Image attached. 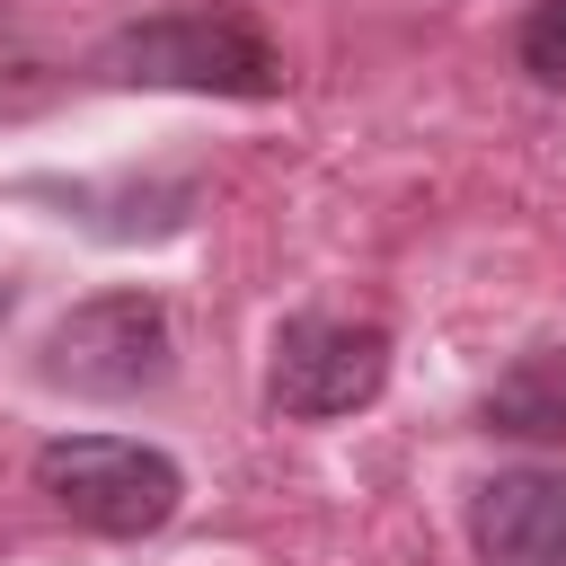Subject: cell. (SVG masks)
Masks as SVG:
<instances>
[{"instance_id":"1","label":"cell","mask_w":566,"mask_h":566,"mask_svg":"<svg viewBox=\"0 0 566 566\" xmlns=\"http://www.w3.org/2000/svg\"><path fill=\"white\" fill-rule=\"evenodd\" d=\"M97 71L124 80V88H203V97H274L283 88V53L265 44V27L248 9L142 18L97 53Z\"/></svg>"},{"instance_id":"5","label":"cell","mask_w":566,"mask_h":566,"mask_svg":"<svg viewBox=\"0 0 566 566\" xmlns=\"http://www.w3.org/2000/svg\"><path fill=\"white\" fill-rule=\"evenodd\" d=\"M469 539L486 566H566V478L504 469L469 495Z\"/></svg>"},{"instance_id":"2","label":"cell","mask_w":566,"mask_h":566,"mask_svg":"<svg viewBox=\"0 0 566 566\" xmlns=\"http://www.w3.org/2000/svg\"><path fill=\"white\" fill-rule=\"evenodd\" d=\"M35 486L53 495L62 522H80L97 539H150L186 504V469L133 433H53L35 451Z\"/></svg>"},{"instance_id":"3","label":"cell","mask_w":566,"mask_h":566,"mask_svg":"<svg viewBox=\"0 0 566 566\" xmlns=\"http://www.w3.org/2000/svg\"><path fill=\"white\" fill-rule=\"evenodd\" d=\"M177 371V327L159 292H97L53 318L44 336V380L71 398H142Z\"/></svg>"},{"instance_id":"8","label":"cell","mask_w":566,"mask_h":566,"mask_svg":"<svg viewBox=\"0 0 566 566\" xmlns=\"http://www.w3.org/2000/svg\"><path fill=\"white\" fill-rule=\"evenodd\" d=\"M0 318H9V283H0Z\"/></svg>"},{"instance_id":"7","label":"cell","mask_w":566,"mask_h":566,"mask_svg":"<svg viewBox=\"0 0 566 566\" xmlns=\"http://www.w3.org/2000/svg\"><path fill=\"white\" fill-rule=\"evenodd\" d=\"M513 53H522V71H531L539 88H557V97H566V0H531V18H522V35H513Z\"/></svg>"},{"instance_id":"4","label":"cell","mask_w":566,"mask_h":566,"mask_svg":"<svg viewBox=\"0 0 566 566\" xmlns=\"http://www.w3.org/2000/svg\"><path fill=\"white\" fill-rule=\"evenodd\" d=\"M389 380V336L371 318H283L274 327V354H265V407L292 416V424H327V416H354L371 407Z\"/></svg>"},{"instance_id":"6","label":"cell","mask_w":566,"mask_h":566,"mask_svg":"<svg viewBox=\"0 0 566 566\" xmlns=\"http://www.w3.org/2000/svg\"><path fill=\"white\" fill-rule=\"evenodd\" d=\"M478 424H486V433H513V442H566V345L522 354V363L478 398Z\"/></svg>"}]
</instances>
